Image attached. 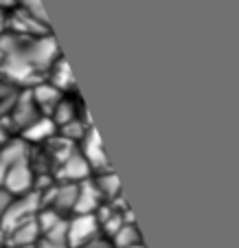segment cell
<instances>
[{"label":"cell","mask_w":239,"mask_h":248,"mask_svg":"<svg viewBox=\"0 0 239 248\" xmlns=\"http://www.w3.org/2000/svg\"><path fill=\"white\" fill-rule=\"evenodd\" d=\"M61 55L53 33L38 38L0 35V77L15 88H31L44 79L48 66Z\"/></svg>","instance_id":"6da1fadb"},{"label":"cell","mask_w":239,"mask_h":248,"mask_svg":"<svg viewBox=\"0 0 239 248\" xmlns=\"http://www.w3.org/2000/svg\"><path fill=\"white\" fill-rule=\"evenodd\" d=\"M42 209L38 191H29L24 196H14L7 204V209L0 216V233H7L9 229L22 224L27 220H33L38 216V211Z\"/></svg>","instance_id":"7a4b0ae2"},{"label":"cell","mask_w":239,"mask_h":248,"mask_svg":"<svg viewBox=\"0 0 239 248\" xmlns=\"http://www.w3.org/2000/svg\"><path fill=\"white\" fill-rule=\"evenodd\" d=\"M40 117H42V114H40V110L35 108V103H33L29 88H22L18 93V97H15V101H14V106H11L9 114L2 119V125L7 127V132L22 134V132L27 130L31 123L38 121Z\"/></svg>","instance_id":"3957f363"},{"label":"cell","mask_w":239,"mask_h":248,"mask_svg":"<svg viewBox=\"0 0 239 248\" xmlns=\"http://www.w3.org/2000/svg\"><path fill=\"white\" fill-rule=\"evenodd\" d=\"M0 189L7 191L9 196H24L29 191H35V171H33L29 156L20 158L5 171L0 180Z\"/></svg>","instance_id":"277c9868"},{"label":"cell","mask_w":239,"mask_h":248,"mask_svg":"<svg viewBox=\"0 0 239 248\" xmlns=\"http://www.w3.org/2000/svg\"><path fill=\"white\" fill-rule=\"evenodd\" d=\"M97 237H101V231H99V222L94 217V213L68 217V226H66V244H68V248H84L86 244H90Z\"/></svg>","instance_id":"5b68a950"},{"label":"cell","mask_w":239,"mask_h":248,"mask_svg":"<svg viewBox=\"0 0 239 248\" xmlns=\"http://www.w3.org/2000/svg\"><path fill=\"white\" fill-rule=\"evenodd\" d=\"M79 154L84 156V160L88 163L90 171L92 173H101V171H108L110 167V160L105 156V150H104V143H101V136L94 127H90L88 132L84 134V139L79 140V145H77Z\"/></svg>","instance_id":"8992f818"},{"label":"cell","mask_w":239,"mask_h":248,"mask_svg":"<svg viewBox=\"0 0 239 248\" xmlns=\"http://www.w3.org/2000/svg\"><path fill=\"white\" fill-rule=\"evenodd\" d=\"M55 183H71V185H79L84 180L92 178V171H90L88 163L84 160V156L79 154V150H73L71 154L66 156L55 169Z\"/></svg>","instance_id":"52a82bcc"},{"label":"cell","mask_w":239,"mask_h":248,"mask_svg":"<svg viewBox=\"0 0 239 248\" xmlns=\"http://www.w3.org/2000/svg\"><path fill=\"white\" fill-rule=\"evenodd\" d=\"M7 33H14V35H20V38H38V35L51 33V27L38 22V20L27 16L24 11L14 9L7 16Z\"/></svg>","instance_id":"ba28073f"},{"label":"cell","mask_w":239,"mask_h":248,"mask_svg":"<svg viewBox=\"0 0 239 248\" xmlns=\"http://www.w3.org/2000/svg\"><path fill=\"white\" fill-rule=\"evenodd\" d=\"M44 81L51 84L53 88H57L61 94H75V77H73V70L68 66L64 55H60L51 66H48L46 75H44Z\"/></svg>","instance_id":"9c48e42d"},{"label":"cell","mask_w":239,"mask_h":248,"mask_svg":"<svg viewBox=\"0 0 239 248\" xmlns=\"http://www.w3.org/2000/svg\"><path fill=\"white\" fill-rule=\"evenodd\" d=\"M101 204H104V198L99 196L92 178H88V180H84V183L77 185V200H75L73 216H88V213H97Z\"/></svg>","instance_id":"30bf717a"},{"label":"cell","mask_w":239,"mask_h":248,"mask_svg":"<svg viewBox=\"0 0 239 248\" xmlns=\"http://www.w3.org/2000/svg\"><path fill=\"white\" fill-rule=\"evenodd\" d=\"M29 93H31L33 103H35V108L40 110V114H42V117H51V112L55 110V106L61 101V97H64L60 90L53 88V86L46 84L44 79L38 81L35 86H31V88H29Z\"/></svg>","instance_id":"8fae6325"},{"label":"cell","mask_w":239,"mask_h":248,"mask_svg":"<svg viewBox=\"0 0 239 248\" xmlns=\"http://www.w3.org/2000/svg\"><path fill=\"white\" fill-rule=\"evenodd\" d=\"M7 244H11V248H33L35 242L40 239V229H38V222L35 217L33 220H27L22 224L14 226L9 229L7 233H2Z\"/></svg>","instance_id":"7c38bea8"},{"label":"cell","mask_w":239,"mask_h":248,"mask_svg":"<svg viewBox=\"0 0 239 248\" xmlns=\"http://www.w3.org/2000/svg\"><path fill=\"white\" fill-rule=\"evenodd\" d=\"M55 134H57L55 123H53L48 117H40L38 121L31 123V125L20 134V139H22L27 145H44V143L51 140Z\"/></svg>","instance_id":"4fadbf2b"},{"label":"cell","mask_w":239,"mask_h":248,"mask_svg":"<svg viewBox=\"0 0 239 248\" xmlns=\"http://www.w3.org/2000/svg\"><path fill=\"white\" fill-rule=\"evenodd\" d=\"M92 183L97 187L99 196L104 198V204L105 202H112L114 198L121 196V183H119L117 173L112 169L108 171H101V173H92Z\"/></svg>","instance_id":"5bb4252c"},{"label":"cell","mask_w":239,"mask_h":248,"mask_svg":"<svg viewBox=\"0 0 239 248\" xmlns=\"http://www.w3.org/2000/svg\"><path fill=\"white\" fill-rule=\"evenodd\" d=\"M110 244H112V248H136V246H143V237L134 222H125V224L110 237Z\"/></svg>","instance_id":"9a60e30c"},{"label":"cell","mask_w":239,"mask_h":248,"mask_svg":"<svg viewBox=\"0 0 239 248\" xmlns=\"http://www.w3.org/2000/svg\"><path fill=\"white\" fill-rule=\"evenodd\" d=\"M15 2H18L20 11H24L27 16H31V18L38 20V22L51 27V24H48V16H46V11H44L42 0H15Z\"/></svg>","instance_id":"2e32d148"},{"label":"cell","mask_w":239,"mask_h":248,"mask_svg":"<svg viewBox=\"0 0 239 248\" xmlns=\"http://www.w3.org/2000/svg\"><path fill=\"white\" fill-rule=\"evenodd\" d=\"M84 248H112V244H110V239H105V237H97L90 244H86Z\"/></svg>","instance_id":"e0dca14e"},{"label":"cell","mask_w":239,"mask_h":248,"mask_svg":"<svg viewBox=\"0 0 239 248\" xmlns=\"http://www.w3.org/2000/svg\"><path fill=\"white\" fill-rule=\"evenodd\" d=\"M7 31V9H0V35Z\"/></svg>","instance_id":"ac0fdd59"},{"label":"cell","mask_w":239,"mask_h":248,"mask_svg":"<svg viewBox=\"0 0 239 248\" xmlns=\"http://www.w3.org/2000/svg\"><path fill=\"white\" fill-rule=\"evenodd\" d=\"M15 5V0H0V9H9Z\"/></svg>","instance_id":"d6986e66"},{"label":"cell","mask_w":239,"mask_h":248,"mask_svg":"<svg viewBox=\"0 0 239 248\" xmlns=\"http://www.w3.org/2000/svg\"><path fill=\"white\" fill-rule=\"evenodd\" d=\"M136 248H143V246H136Z\"/></svg>","instance_id":"ffe728a7"}]
</instances>
